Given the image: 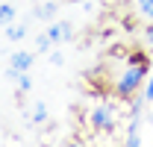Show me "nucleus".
I'll use <instances>...</instances> for the list:
<instances>
[{"mask_svg": "<svg viewBox=\"0 0 153 147\" xmlns=\"http://www.w3.org/2000/svg\"><path fill=\"white\" fill-rule=\"evenodd\" d=\"M44 118H47V106H44V103H36V109H33V121L41 124Z\"/></svg>", "mask_w": 153, "mask_h": 147, "instance_id": "nucleus-9", "label": "nucleus"}, {"mask_svg": "<svg viewBox=\"0 0 153 147\" xmlns=\"http://www.w3.org/2000/svg\"><path fill=\"white\" fill-rule=\"evenodd\" d=\"M24 36H27V24H9L6 27V38L9 41H21Z\"/></svg>", "mask_w": 153, "mask_h": 147, "instance_id": "nucleus-6", "label": "nucleus"}, {"mask_svg": "<svg viewBox=\"0 0 153 147\" xmlns=\"http://www.w3.org/2000/svg\"><path fill=\"white\" fill-rule=\"evenodd\" d=\"M38 50H47V47H50V44H53V41H50V36H38Z\"/></svg>", "mask_w": 153, "mask_h": 147, "instance_id": "nucleus-12", "label": "nucleus"}, {"mask_svg": "<svg viewBox=\"0 0 153 147\" xmlns=\"http://www.w3.org/2000/svg\"><path fill=\"white\" fill-rule=\"evenodd\" d=\"M91 127L97 132H115L118 129V112L112 103H97L91 109Z\"/></svg>", "mask_w": 153, "mask_h": 147, "instance_id": "nucleus-2", "label": "nucleus"}, {"mask_svg": "<svg viewBox=\"0 0 153 147\" xmlns=\"http://www.w3.org/2000/svg\"><path fill=\"white\" fill-rule=\"evenodd\" d=\"M147 41H150V44H153V24H150V27H147Z\"/></svg>", "mask_w": 153, "mask_h": 147, "instance_id": "nucleus-13", "label": "nucleus"}, {"mask_svg": "<svg viewBox=\"0 0 153 147\" xmlns=\"http://www.w3.org/2000/svg\"><path fill=\"white\" fill-rule=\"evenodd\" d=\"M9 65H12V68H18V71H30V68H33V53H27V50H18V53H12Z\"/></svg>", "mask_w": 153, "mask_h": 147, "instance_id": "nucleus-3", "label": "nucleus"}, {"mask_svg": "<svg viewBox=\"0 0 153 147\" xmlns=\"http://www.w3.org/2000/svg\"><path fill=\"white\" fill-rule=\"evenodd\" d=\"M144 100H147V103H153V74L147 76V85H144Z\"/></svg>", "mask_w": 153, "mask_h": 147, "instance_id": "nucleus-11", "label": "nucleus"}, {"mask_svg": "<svg viewBox=\"0 0 153 147\" xmlns=\"http://www.w3.org/2000/svg\"><path fill=\"white\" fill-rule=\"evenodd\" d=\"M36 18H38V21H53V18H56V3H53V0H47V3L36 6Z\"/></svg>", "mask_w": 153, "mask_h": 147, "instance_id": "nucleus-5", "label": "nucleus"}, {"mask_svg": "<svg viewBox=\"0 0 153 147\" xmlns=\"http://www.w3.org/2000/svg\"><path fill=\"white\" fill-rule=\"evenodd\" d=\"M147 59L144 62H130V68L118 76V82H115V94H121V97H133L144 82H147Z\"/></svg>", "mask_w": 153, "mask_h": 147, "instance_id": "nucleus-1", "label": "nucleus"}, {"mask_svg": "<svg viewBox=\"0 0 153 147\" xmlns=\"http://www.w3.org/2000/svg\"><path fill=\"white\" fill-rule=\"evenodd\" d=\"M12 21H15V9H12L9 3H0V24H3V27H9Z\"/></svg>", "mask_w": 153, "mask_h": 147, "instance_id": "nucleus-7", "label": "nucleus"}, {"mask_svg": "<svg viewBox=\"0 0 153 147\" xmlns=\"http://www.w3.org/2000/svg\"><path fill=\"white\" fill-rule=\"evenodd\" d=\"M47 36H50V41H62V38H71V24H68V21H59V24H53V27L47 30Z\"/></svg>", "mask_w": 153, "mask_h": 147, "instance_id": "nucleus-4", "label": "nucleus"}, {"mask_svg": "<svg viewBox=\"0 0 153 147\" xmlns=\"http://www.w3.org/2000/svg\"><path fill=\"white\" fill-rule=\"evenodd\" d=\"M30 85H33V79L27 76V71H24V74L18 76V88H21V91H30Z\"/></svg>", "mask_w": 153, "mask_h": 147, "instance_id": "nucleus-10", "label": "nucleus"}, {"mask_svg": "<svg viewBox=\"0 0 153 147\" xmlns=\"http://www.w3.org/2000/svg\"><path fill=\"white\" fill-rule=\"evenodd\" d=\"M135 6H138V15L141 18L153 21V0H135Z\"/></svg>", "mask_w": 153, "mask_h": 147, "instance_id": "nucleus-8", "label": "nucleus"}]
</instances>
